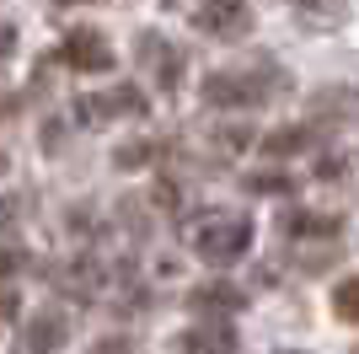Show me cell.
Here are the masks:
<instances>
[{
  "label": "cell",
  "mask_w": 359,
  "mask_h": 354,
  "mask_svg": "<svg viewBox=\"0 0 359 354\" xmlns=\"http://www.w3.org/2000/svg\"><path fill=\"white\" fill-rule=\"evenodd\" d=\"M247 188L252 193H290V172L279 177V172H252L247 177Z\"/></svg>",
  "instance_id": "13"
},
{
  "label": "cell",
  "mask_w": 359,
  "mask_h": 354,
  "mask_svg": "<svg viewBox=\"0 0 359 354\" xmlns=\"http://www.w3.org/2000/svg\"><path fill=\"white\" fill-rule=\"evenodd\" d=\"M198 27L215 32V38H241V32L252 27V16L241 11L236 0H215V6H204V11H198Z\"/></svg>",
  "instance_id": "6"
},
{
  "label": "cell",
  "mask_w": 359,
  "mask_h": 354,
  "mask_svg": "<svg viewBox=\"0 0 359 354\" xmlns=\"http://www.w3.org/2000/svg\"><path fill=\"white\" fill-rule=\"evenodd\" d=\"M60 59L70 65V70L97 75V70H107V65H113V48H107V38H102L97 27H75V32H65Z\"/></svg>",
  "instance_id": "4"
},
{
  "label": "cell",
  "mask_w": 359,
  "mask_h": 354,
  "mask_svg": "<svg viewBox=\"0 0 359 354\" xmlns=\"http://www.w3.org/2000/svg\"><path fill=\"white\" fill-rule=\"evenodd\" d=\"M140 65H145V70H161V86H172V81H177V54H172L156 32H145V38H140Z\"/></svg>",
  "instance_id": "10"
},
{
  "label": "cell",
  "mask_w": 359,
  "mask_h": 354,
  "mask_svg": "<svg viewBox=\"0 0 359 354\" xmlns=\"http://www.w3.org/2000/svg\"><path fill=\"white\" fill-rule=\"evenodd\" d=\"M210 6H215V0H210Z\"/></svg>",
  "instance_id": "22"
},
{
  "label": "cell",
  "mask_w": 359,
  "mask_h": 354,
  "mask_svg": "<svg viewBox=\"0 0 359 354\" xmlns=\"http://www.w3.org/2000/svg\"><path fill=\"white\" fill-rule=\"evenodd\" d=\"M279 91L273 70H215L204 81V103L210 107H257Z\"/></svg>",
  "instance_id": "2"
},
{
  "label": "cell",
  "mask_w": 359,
  "mask_h": 354,
  "mask_svg": "<svg viewBox=\"0 0 359 354\" xmlns=\"http://www.w3.org/2000/svg\"><path fill=\"white\" fill-rule=\"evenodd\" d=\"M11 113H16V97H6V91H0V124H6Z\"/></svg>",
  "instance_id": "17"
},
{
  "label": "cell",
  "mask_w": 359,
  "mask_h": 354,
  "mask_svg": "<svg viewBox=\"0 0 359 354\" xmlns=\"http://www.w3.org/2000/svg\"><path fill=\"white\" fill-rule=\"evenodd\" d=\"M225 349H236V339H231V327H225V322L182 333V354H225Z\"/></svg>",
  "instance_id": "8"
},
{
  "label": "cell",
  "mask_w": 359,
  "mask_h": 354,
  "mask_svg": "<svg viewBox=\"0 0 359 354\" xmlns=\"http://www.w3.org/2000/svg\"><path fill=\"white\" fill-rule=\"evenodd\" d=\"M332 306H338V317L344 322H359V280H344L338 290H332Z\"/></svg>",
  "instance_id": "12"
},
{
  "label": "cell",
  "mask_w": 359,
  "mask_h": 354,
  "mask_svg": "<svg viewBox=\"0 0 359 354\" xmlns=\"http://www.w3.org/2000/svg\"><path fill=\"white\" fill-rule=\"evenodd\" d=\"M194 247L198 258H210V263H231L241 252L252 247V221L247 215H231V209H210V215H198L194 225Z\"/></svg>",
  "instance_id": "1"
},
{
  "label": "cell",
  "mask_w": 359,
  "mask_h": 354,
  "mask_svg": "<svg viewBox=\"0 0 359 354\" xmlns=\"http://www.w3.org/2000/svg\"><path fill=\"white\" fill-rule=\"evenodd\" d=\"M306 145H316L311 129H273V134H263V150H269V156H295V150H306Z\"/></svg>",
  "instance_id": "11"
},
{
  "label": "cell",
  "mask_w": 359,
  "mask_h": 354,
  "mask_svg": "<svg viewBox=\"0 0 359 354\" xmlns=\"http://www.w3.org/2000/svg\"><path fill=\"white\" fill-rule=\"evenodd\" d=\"M150 156V145H123L118 150V166H135V162H145Z\"/></svg>",
  "instance_id": "15"
},
{
  "label": "cell",
  "mask_w": 359,
  "mask_h": 354,
  "mask_svg": "<svg viewBox=\"0 0 359 354\" xmlns=\"http://www.w3.org/2000/svg\"><path fill=\"white\" fill-rule=\"evenodd\" d=\"M65 339H70V317L48 306V311H38V317H27V327H22V354H54Z\"/></svg>",
  "instance_id": "5"
},
{
  "label": "cell",
  "mask_w": 359,
  "mask_h": 354,
  "mask_svg": "<svg viewBox=\"0 0 359 354\" xmlns=\"http://www.w3.org/2000/svg\"><path fill=\"white\" fill-rule=\"evenodd\" d=\"M285 236H338V215H311V209H290L279 221Z\"/></svg>",
  "instance_id": "9"
},
{
  "label": "cell",
  "mask_w": 359,
  "mask_h": 354,
  "mask_svg": "<svg viewBox=\"0 0 359 354\" xmlns=\"http://www.w3.org/2000/svg\"><path fill=\"white\" fill-rule=\"evenodd\" d=\"M91 354H140V349L129 339H97V343H91Z\"/></svg>",
  "instance_id": "14"
},
{
  "label": "cell",
  "mask_w": 359,
  "mask_h": 354,
  "mask_svg": "<svg viewBox=\"0 0 359 354\" xmlns=\"http://www.w3.org/2000/svg\"><path fill=\"white\" fill-rule=\"evenodd\" d=\"M295 6H316V0H295Z\"/></svg>",
  "instance_id": "19"
},
{
  "label": "cell",
  "mask_w": 359,
  "mask_h": 354,
  "mask_svg": "<svg viewBox=\"0 0 359 354\" xmlns=\"http://www.w3.org/2000/svg\"><path fill=\"white\" fill-rule=\"evenodd\" d=\"M11 48H16V27H6V22H0V59L11 54Z\"/></svg>",
  "instance_id": "16"
},
{
  "label": "cell",
  "mask_w": 359,
  "mask_h": 354,
  "mask_svg": "<svg viewBox=\"0 0 359 354\" xmlns=\"http://www.w3.org/2000/svg\"><path fill=\"white\" fill-rule=\"evenodd\" d=\"M285 354H300V349H285Z\"/></svg>",
  "instance_id": "21"
},
{
  "label": "cell",
  "mask_w": 359,
  "mask_h": 354,
  "mask_svg": "<svg viewBox=\"0 0 359 354\" xmlns=\"http://www.w3.org/2000/svg\"><path fill=\"white\" fill-rule=\"evenodd\" d=\"M60 6H81V0H60Z\"/></svg>",
  "instance_id": "18"
},
{
  "label": "cell",
  "mask_w": 359,
  "mask_h": 354,
  "mask_svg": "<svg viewBox=\"0 0 359 354\" xmlns=\"http://www.w3.org/2000/svg\"><path fill=\"white\" fill-rule=\"evenodd\" d=\"M145 113V91L140 86H113V91H91L75 103V118L81 124H102V118H135Z\"/></svg>",
  "instance_id": "3"
},
{
  "label": "cell",
  "mask_w": 359,
  "mask_h": 354,
  "mask_svg": "<svg viewBox=\"0 0 359 354\" xmlns=\"http://www.w3.org/2000/svg\"><path fill=\"white\" fill-rule=\"evenodd\" d=\"M188 306H194V311H236L241 306V290L231 280H215V284H198V290L188 295Z\"/></svg>",
  "instance_id": "7"
},
{
  "label": "cell",
  "mask_w": 359,
  "mask_h": 354,
  "mask_svg": "<svg viewBox=\"0 0 359 354\" xmlns=\"http://www.w3.org/2000/svg\"><path fill=\"white\" fill-rule=\"evenodd\" d=\"M0 172H6V156H0Z\"/></svg>",
  "instance_id": "20"
}]
</instances>
